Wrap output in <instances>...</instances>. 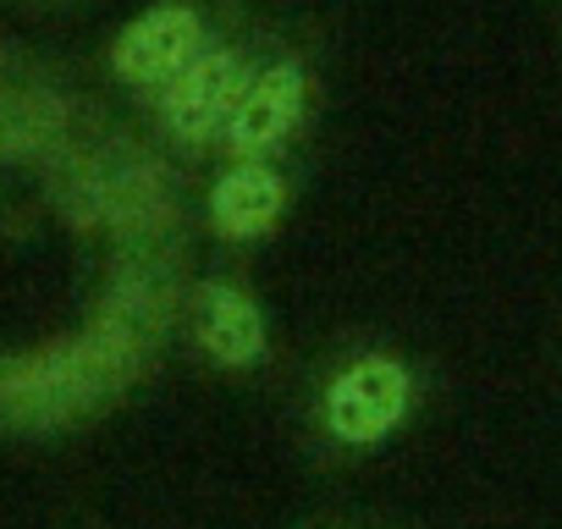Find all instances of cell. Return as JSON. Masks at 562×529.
Returning a JSON list of instances; mask_svg holds the SVG:
<instances>
[{
	"label": "cell",
	"instance_id": "3",
	"mask_svg": "<svg viewBox=\"0 0 562 529\" xmlns=\"http://www.w3.org/2000/svg\"><path fill=\"white\" fill-rule=\"evenodd\" d=\"M210 50V34H204V18L193 7H182V0H160V7L138 12L116 45H111V72L133 89H166L177 83L199 56Z\"/></svg>",
	"mask_w": 562,
	"mask_h": 529
},
{
	"label": "cell",
	"instance_id": "6",
	"mask_svg": "<svg viewBox=\"0 0 562 529\" xmlns=\"http://www.w3.org/2000/svg\"><path fill=\"white\" fill-rule=\"evenodd\" d=\"M243 89H248V61L237 50L210 45L177 83L160 89V127L182 149H199V144L226 133V116L243 100Z\"/></svg>",
	"mask_w": 562,
	"mask_h": 529
},
{
	"label": "cell",
	"instance_id": "7",
	"mask_svg": "<svg viewBox=\"0 0 562 529\" xmlns=\"http://www.w3.org/2000/svg\"><path fill=\"white\" fill-rule=\"evenodd\" d=\"M281 215H288V177L270 171L265 160H237L210 188V226L226 243H254L276 232Z\"/></svg>",
	"mask_w": 562,
	"mask_h": 529
},
{
	"label": "cell",
	"instance_id": "1",
	"mask_svg": "<svg viewBox=\"0 0 562 529\" xmlns=\"http://www.w3.org/2000/svg\"><path fill=\"white\" fill-rule=\"evenodd\" d=\"M171 288L155 259L122 264L94 320L50 348L0 359V425L7 430H67L122 397L155 359L171 326Z\"/></svg>",
	"mask_w": 562,
	"mask_h": 529
},
{
	"label": "cell",
	"instance_id": "2",
	"mask_svg": "<svg viewBox=\"0 0 562 529\" xmlns=\"http://www.w3.org/2000/svg\"><path fill=\"white\" fill-rule=\"evenodd\" d=\"M414 397H419V381L408 359L359 353L321 386V430L348 452H370L408 425Z\"/></svg>",
	"mask_w": 562,
	"mask_h": 529
},
{
	"label": "cell",
	"instance_id": "5",
	"mask_svg": "<svg viewBox=\"0 0 562 529\" xmlns=\"http://www.w3.org/2000/svg\"><path fill=\"white\" fill-rule=\"evenodd\" d=\"M304 100H310V72H304L293 56H281V61L248 72V89H243V100L232 105L221 144H226L237 160H265V155H276L281 144L299 133Z\"/></svg>",
	"mask_w": 562,
	"mask_h": 529
},
{
	"label": "cell",
	"instance_id": "4",
	"mask_svg": "<svg viewBox=\"0 0 562 529\" xmlns=\"http://www.w3.org/2000/svg\"><path fill=\"white\" fill-rule=\"evenodd\" d=\"M188 337L215 370H254L270 359V320L237 282L204 277L188 293Z\"/></svg>",
	"mask_w": 562,
	"mask_h": 529
}]
</instances>
